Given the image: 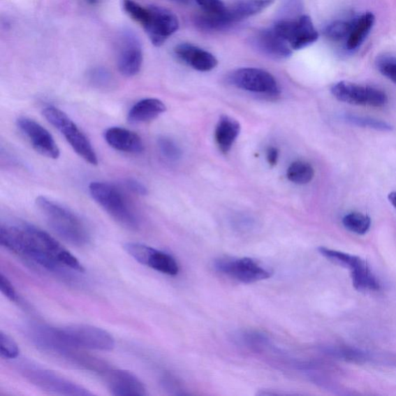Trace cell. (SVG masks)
Segmentation results:
<instances>
[{"mask_svg": "<svg viewBox=\"0 0 396 396\" xmlns=\"http://www.w3.org/2000/svg\"><path fill=\"white\" fill-rule=\"evenodd\" d=\"M158 148L160 152L166 158L171 161H176L182 156V150L174 140L166 136H161L157 140Z\"/></svg>", "mask_w": 396, "mask_h": 396, "instance_id": "e575fe53", "label": "cell"}, {"mask_svg": "<svg viewBox=\"0 0 396 396\" xmlns=\"http://www.w3.org/2000/svg\"><path fill=\"white\" fill-rule=\"evenodd\" d=\"M254 44L262 54L275 60L289 59L292 48L272 29L258 32L254 37Z\"/></svg>", "mask_w": 396, "mask_h": 396, "instance_id": "e0dca14e", "label": "cell"}, {"mask_svg": "<svg viewBox=\"0 0 396 396\" xmlns=\"http://www.w3.org/2000/svg\"><path fill=\"white\" fill-rule=\"evenodd\" d=\"M105 140L114 149L127 154H140L144 145L140 136L129 129L111 127L104 133Z\"/></svg>", "mask_w": 396, "mask_h": 396, "instance_id": "d6986e66", "label": "cell"}, {"mask_svg": "<svg viewBox=\"0 0 396 396\" xmlns=\"http://www.w3.org/2000/svg\"><path fill=\"white\" fill-rule=\"evenodd\" d=\"M107 388L115 396H145L147 388L131 372L120 369H108L104 372Z\"/></svg>", "mask_w": 396, "mask_h": 396, "instance_id": "2e32d148", "label": "cell"}, {"mask_svg": "<svg viewBox=\"0 0 396 396\" xmlns=\"http://www.w3.org/2000/svg\"><path fill=\"white\" fill-rule=\"evenodd\" d=\"M170 1L182 5H189L191 3L192 0H170Z\"/></svg>", "mask_w": 396, "mask_h": 396, "instance_id": "7bdbcfd3", "label": "cell"}, {"mask_svg": "<svg viewBox=\"0 0 396 396\" xmlns=\"http://www.w3.org/2000/svg\"><path fill=\"white\" fill-rule=\"evenodd\" d=\"M0 291L11 302H14V303L18 302L19 298L15 288H14L10 279L4 276L3 273L0 275Z\"/></svg>", "mask_w": 396, "mask_h": 396, "instance_id": "f35d334b", "label": "cell"}, {"mask_svg": "<svg viewBox=\"0 0 396 396\" xmlns=\"http://www.w3.org/2000/svg\"><path fill=\"white\" fill-rule=\"evenodd\" d=\"M27 334L29 339L40 350L67 360L86 370L103 374L110 369L103 360L88 354L85 349L69 342L59 328L33 323L28 325Z\"/></svg>", "mask_w": 396, "mask_h": 396, "instance_id": "7a4b0ae2", "label": "cell"}, {"mask_svg": "<svg viewBox=\"0 0 396 396\" xmlns=\"http://www.w3.org/2000/svg\"><path fill=\"white\" fill-rule=\"evenodd\" d=\"M351 270L353 286L358 291H378L381 284L368 263L362 258L351 256L347 267Z\"/></svg>", "mask_w": 396, "mask_h": 396, "instance_id": "ffe728a7", "label": "cell"}, {"mask_svg": "<svg viewBox=\"0 0 396 396\" xmlns=\"http://www.w3.org/2000/svg\"><path fill=\"white\" fill-rule=\"evenodd\" d=\"M43 115L63 135L79 156L91 165H98L96 150L89 138L66 112L54 106H48L43 110Z\"/></svg>", "mask_w": 396, "mask_h": 396, "instance_id": "5b68a950", "label": "cell"}, {"mask_svg": "<svg viewBox=\"0 0 396 396\" xmlns=\"http://www.w3.org/2000/svg\"><path fill=\"white\" fill-rule=\"evenodd\" d=\"M388 200H390V203L396 210V191L392 192L388 194Z\"/></svg>", "mask_w": 396, "mask_h": 396, "instance_id": "b9f144b4", "label": "cell"}, {"mask_svg": "<svg viewBox=\"0 0 396 396\" xmlns=\"http://www.w3.org/2000/svg\"><path fill=\"white\" fill-rule=\"evenodd\" d=\"M266 159L272 167H274L277 164L279 160V151L275 147H270L266 151Z\"/></svg>", "mask_w": 396, "mask_h": 396, "instance_id": "60d3db41", "label": "cell"}, {"mask_svg": "<svg viewBox=\"0 0 396 396\" xmlns=\"http://www.w3.org/2000/svg\"><path fill=\"white\" fill-rule=\"evenodd\" d=\"M89 80L96 88L106 89L114 85V77L109 70L105 68H95L89 72Z\"/></svg>", "mask_w": 396, "mask_h": 396, "instance_id": "d6a6232c", "label": "cell"}, {"mask_svg": "<svg viewBox=\"0 0 396 396\" xmlns=\"http://www.w3.org/2000/svg\"><path fill=\"white\" fill-rule=\"evenodd\" d=\"M148 8L149 17L142 27L151 43L156 47H161L178 31L179 20L174 13L163 7L149 6Z\"/></svg>", "mask_w": 396, "mask_h": 396, "instance_id": "4fadbf2b", "label": "cell"}, {"mask_svg": "<svg viewBox=\"0 0 396 396\" xmlns=\"http://www.w3.org/2000/svg\"><path fill=\"white\" fill-rule=\"evenodd\" d=\"M91 198L119 225L138 230L140 220L117 186L105 182H92L89 186Z\"/></svg>", "mask_w": 396, "mask_h": 396, "instance_id": "277c9868", "label": "cell"}, {"mask_svg": "<svg viewBox=\"0 0 396 396\" xmlns=\"http://www.w3.org/2000/svg\"><path fill=\"white\" fill-rule=\"evenodd\" d=\"M127 187L129 190H131L133 193L139 194V196H146L147 193V190L146 186L138 181H135L133 179H129L126 182Z\"/></svg>", "mask_w": 396, "mask_h": 396, "instance_id": "ab89813d", "label": "cell"}, {"mask_svg": "<svg viewBox=\"0 0 396 396\" xmlns=\"http://www.w3.org/2000/svg\"><path fill=\"white\" fill-rule=\"evenodd\" d=\"M126 253L136 262L168 276H176L179 271L176 259L164 251L157 250L139 242L124 244Z\"/></svg>", "mask_w": 396, "mask_h": 396, "instance_id": "7c38bea8", "label": "cell"}, {"mask_svg": "<svg viewBox=\"0 0 396 396\" xmlns=\"http://www.w3.org/2000/svg\"><path fill=\"white\" fill-rule=\"evenodd\" d=\"M161 385L166 392L175 395H184V388L179 380L170 374H165L161 379Z\"/></svg>", "mask_w": 396, "mask_h": 396, "instance_id": "8d00e7d4", "label": "cell"}, {"mask_svg": "<svg viewBox=\"0 0 396 396\" xmlns=\"http://www.w3.org/2000/svg\"><path fill=\"white\" fill-rule=\"evenodd\" d=\"M330 91L340 102L350 105L381 108L385 106L388 101L383 90L346 81L335 84Z\"/></svg>", "mask_w": 396, "mask_h": 396, "instance_id": "ba28073f", "label": "cell"}, {"mask_svg": "<svg viewBox=\"0 0 396 396\" xmlns=\"http://www.w3.org/2000/svg\"><path fill=\"white\" fill-rule=\"evenodd\" d=\"M273 30L286 41L293 50H302L318 41L319 34L307 15L297 20H280L273 26Z\"/></svg>", "mask_w": 396, "mask_h": 396, "instance_id": "30bf717a", "label": "cell"}, {"mask_svg": "<svg viewBox=\"0 0 396 396\" xmlns=\"http://www.w3.org/2000/svg\"><path fill=\"white\" fill-rule=\"evenodd\" d=\"M196 24L203 30L210 31L225 30L233 24L227 16L226 11L219 14L203 12L196 18Z\"/></svg>", "mask_w": 396, "mask_h": 396, "instance_id": "484cf974", "label": "cell"}, {"mask_svg": "<svg viewBox=\"0 0 396 396\" xmlns=\"http://www.w3.org/2000/svg\"><path fill=\"white\" fill-rule=\"evenodd\" d=\"M35 203L48 226L63 240L77 247L87 246L90 242L87 226L75 213L44 196L37 198Z\"/></svg>", "mask_w": 396, "mask_h": 396, "instance_id": "3957f363", "label": "cell"}, {"mask_svg": "<svg viewBox=\"0 0 396 396\" xmlns=\"http://www.w3.org/2000/svg\"><path fill=\"white\" fill-rule=\"evenodd\" d=\"M289 181L297 184H306L311 182L314 177V169L305 161H296L291 163L286 172Z\"/></svg>", "mask_w": 396, "mask_h": 396, "instance_id": "83f0119b", "label": "cell"}, {"mask_svg": "<svg viewBox=\"0 0 396 396\" xmlns=\"http://www.w3.org/2000/svg\"><path fill=\"white\" fill-rule=\"evenodd\" d=\"M342 224L349 231L362 235L369 231L372 221L368 215L359 212H351L344 215Z\"/></svg>", "mask_w": 396, "mask_h": 396, "instance_id": "f1b7e54d", "label": "cell"}, {"mask_svg": "<svg viewBox=\"0 0 396 396\" xmlns=\"http://www.w3.org/2000/svg\"><path fill=\"white\" fill-rule=\"evenodd\" d=\"M344 120L349 122L351 125L358 127L369 128L374 129V131L381 132H391L393 131V126L388 124V122L374 119L371 117H365L356 116V115H344Z\"/></svg>", "mask_w": 396, "mask_h": 396, "instance_id": "f546056e", "label": "cell"}, {"mask_svg": "<svg viewBox=\"0 0 396 396\" xmlns=\"http://www.w3.org/2000/svg\"><path fill=\"white\" fill-rule=\"evenodd\" d=\"M326 354L344 360V361L364 364L372 359L369 353L364 351L343 346L327 347L325 349Z\"/></svg>", "mask_w": 396, "mask_h": 396, "instance_id": "4316f807", "label": "cell"}, {"mask_svg": "<svg viewBox=\"0 0 396 396\" xmlns=\"http://www.w3.org/2000/svg\"><path fill=\"white\" fill-rule=\"evenodd\" d=\"M17 125L20 131L38 154L53 160L60 156V149L53 136L38 122L21 117L17 119Z\"/></svg>", "mask_w": 396, "mask_h": 396, "instance_id": "5bb4252c", "label": "cell"}, {"mask_svg": "<svg viewBox=\"0 0 396 396\" xmlns=\"http://www.w3.org/2000/svg\"><path fill=\"white\" fill-rule=\"evenodd\" d=\"M167 110L161 100L154 98H144L135 103L128 113V121L131 124H144L156 119Z\"/></svg>", "mask_w": 396, "mask_h": 396, "instance_id": "44dd1931", "label": "cell"}, {"mask_svg": "<svg viewBox=\"0 0 396 396\" xmlns=\"http://www.w3.org/2000/svg\"><path fill=\"white\" fill-rule=\"evenodd\" d=\"M241 131L239 122L228 116H221L216 126L214 138L216 143L223 154H228Z\"/></svg>", "mask_w": 396, "mask_h": 396, "instance_id": "7402d4cb", "label": "cell"}, {"mask_svg": "<svg viewBox=\"0 0 396 396\" xmlns=\"http://www.w3.org/2000/svg\"><path fill=\"white\" fill-rule=\"evenodd\" d=\"M204 12L210 13H223L227 10V6L221 0H196Z\"/></svg>", "mask_w": 396, "mask_h": 396, "instance_id": "74e56055", "label": "cell"}, {"mask_svg": "<svg viewBox=\"0 0 396 396\" xmlns=\"http://www.w3.org/2000/svg\"><path fill=\"white\" fill-rule=\"evenodd\" d=\"M0 354L6 359L17 358L20 355V349L13 338L0 331Z\"/></svg>", "mask_w": 396, "mask_h": 396, "instance_id": "d590c367", "label": "cell"}, {"mask_svg": "<svg viewBox=\"0 0 396 396\" xmlns=\"http://www.w3.org/2000/svg\"><path fill=\"white\" fill-rule=\"evenodd\" d=\"M59 330L69 342L85 350L110 351L116 345L110 333L95 326L71 325Z\"/></svg>", "mask_w": 396, "mask_h": 396, "instance_id": "52a82bcc", "label": "cell"}, {"mask_svg": "<svg viewBox=\"0 0 396 396\" xmlns=\"http://www.w3.org/2000/svg\"><path fill=\"white\" fill-rule=\"evenodd\" d=\"M235 341L247 349L259 351L268 346L270 338L267 335L256 330H244L235 335Z\"/></svg>", "mask_w": 396, "mask_h": 396, "instance_id": "d4e9b609", "label": "cell"}, {"mask_svg": "<svg viewBox=\"0 0 396 396\" xmlns=\"http://www.w3.org/2000/svg\"><path fill=\"white\" fill-rule=\"evenodd\" d=\"M353 24L352 21L337 20L325 28V37L332 41H346L351 33Z\"/></svg>", "mask_w": 396, "mask_h": 396, "instance_id": "4dcf8cb0", "label": "cell"}, {"mask_svg": "<svg viewBox=\"0 0 396 396\" xmlns=\"http://www.w3.org/2000/svg\"><path fill=\"white\" fill-rule=\"evenodd\" d=\"M0 244L12 253L49 271H59L66 267L78 272L85 271L78 259L54 237L31 225H2Z\"/></svg>", "mask_w": 396, "mask_h": 396, "instance_id": "6da1fadb", "label": "cell"}, {"mask_svg": "<svg viewBox=\"0 0 396 396\" xmlns=\"http://www.w3.org/2000/svg\"><path fill=\"white\" fill-rule=\"evenodd\" d=\"M374 22L376 17L371 12L364 13L353 20L351 31L346 41V48L354 50L361 46L371 32Z\"/></svg>", "mask_w": 396, "mask_h": 396, "instance_id": "cb8c5ba5", "label": "cell"}, {"mask_svg": "<svg viewBox=\"0 0 396 396\" xmlns=\"http://www.w3.org/2000/svg\"><path fill=\"white\" fill-rule=\"evenodd\" d=\"M143 61L141 43L132 32L120 36L117 49V67L122 75L133 77L139 73Z\"/></svg>", "mask_w": 396, "mask_h": 396, "instance_id": "9a60e30c", "label": "cell"}, {"mask_svg": "<svg viewBox=\"0 0 396 396\" xmlns=\"http://www.w3.org/2000/svg\"><path fill=\"white\" fill-rule=\"evenodd\" d=\"M376 66L381 75L390 79L396 85V57L391 55L379 56Z\"/></svg>", "mask_w": 396, "mask_h": 396, "instance_id": "836d02e7", "label": "cell"}, {"mask_svg": "<svg viewBox=\"0 0 396 396\" xmlns=\"http://www.w3.org/2000/svg\"><path fill=\"white\" fill-rule=\"evenodd\" d=\"M229 81L237 88L259 95L277 97L280 94L279 85L274 76L261 68L237 69L230 75Z\"/></svg>", "mask_w": 396, "mask_h": 396, "instance_id": "9c48e42d", "label": "cell"}, {"mask_svg": "<svg viewBox=\"0 0 396 396\" xmlns=\"http://www.w3.org/2000/svg\"><path fill=\"white\" fill-rule=\"evenodd\" d=\"M275 0H239L227 7V16L233 24L240 22L269 8Z\"/></svg>", "mask_w": 396, "mask_h": 396, "instance_id": "603a6c76", "label": "cell"}, {"mask_svg": "<svg viewBox=\"0 0 396 396\" xmlns=\"http://www.w3.org/2000/svg\"><path fill=\"white\" fill-rule=\"evenodd\" d=\"M86 3L89 5H96L100 2V0H85Z\"/></svg>", "mask_w": 396, "mask_h": 396, "instance_id": "ee69618b", "label": "cell"}, {"mask_svg": "<svg viewBox=\"0 0 396 396\" xmlns=\"http://www.w3.org/2000/svg\"><path fill=\"white\" fill-rule=\"evenodd\" d=\"M175 53L179 60L198 71H210L218 66V60L212 53L187 43L178 45Z\"/></svg>", "mask_w": 396, "mask_h": 396, "instance_id": "ac0fdd59", "label": "cell"}, {"mask_svg": "<svg viewBox=\"0 0 396 396\" xmlns=\"http://www.w3.org/2000/svg\"><path fill=\"white\" fill-rule=\"evenodd\" d=\"M216 270L243 284H254L267 279L272 272L251 258H219L214 262Z\"/></svg>", "mask_w": 396, "mask_h": 396, "instance_id": "8fae6325", "label": "cell"}, {"mask_svg": "<svg viewBox=\"0 0 396 396\" xmlns=\"http://www.w3.org/2000/svg\"><path fill=\"white\" fill-rule=\"evenodd\" d=\"M21 372L27 381L42 390L61 395H93V393L87 388L53 371L39 368V367L28 366L21 370Z\"/></svg>", "mask_w": 396, "mask_h": 396, "instance_id": "8992f818", "label": "cell"}, {"mask_svg": "<svg viewBox=\"0 0 396 396\" xmlns=\"http://www.w3.org/2000/svg\"><path fill=\"white\" fill-rule=\"evenodd\" d=\"M122 8L129 17L142 27L147 23L149 17L148 7H144L134 0H122Z\"/></svg>", "mask_w": 396, "mask_h": 396, "instance_id": "1f68e13d", "label": "cell"}]
</instances>
